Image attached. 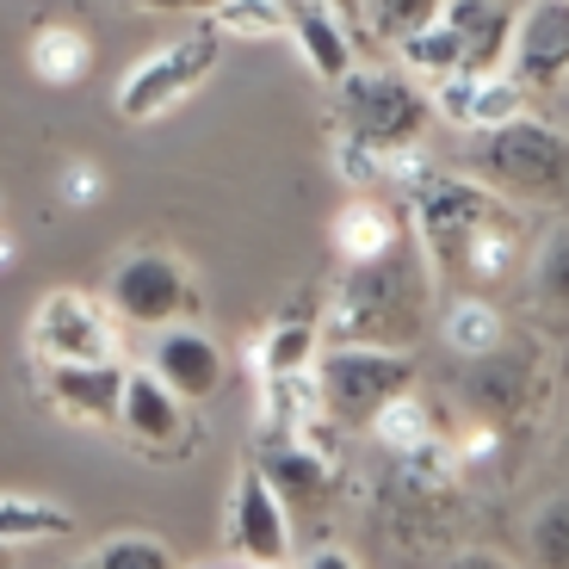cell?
I'll list each match as a JSON object with an SVG mask.
<instances>
[{
	"mask_svg": "<svg viewBox=\"0 0 569 569\" xmlns=\"http://www.w3.org/2000/svg\"><path fill=\"white\" fill-rule=\"evenodd\" d=\"M124 366H43V397L74 427H112Z\"/></svg>",
	"mask_w": 569,
	"mask_h": 569,
	"instance_id": "cell-17",
	"label": "cell"
},
{
	"mask_svg": "<svg viewBox=\"0 0 569 569\" xmlns=\"http://www.w3.org/2000/svg\"><path fill=\"white\" fill-rule=\"evenodd\" d=\"M62 204H93L106 192V173L93 168V161H69V168H62Z\"/></svg>",
	"mask_w": 569,
	"mask_h": 569,
	"instance_id": "cell-30",
	"label": "cell"
},
{
	"mask_svg": "<svg viewBox=\"0 0 569 569\" xmlns=\"http://www.w3.org/2000/svg\"><path fill=\"white\" fill-rule=\"evenodd\" d=\"M74 532V513L50 496H26V489H0V545L26 551V545H57Z\"/></svg>",
	"mask_w": 569,
	"mask_h": 569,
	"instance_id": "cell-22",
	"label": "cell"
},
{
	"mask_svg": "<svg viewBox=\"0 0 569 569\" xmlns=\"http://www.w3.org/2000/svg\"><path fill=\"white\" fill-rule=\"evenodd\" d=\"M415 378H421L415 353H397V347H328V353H316V402H322V421L366 433L371 415L385 409V402L409 397Z\"/></svg>",
	"mask_w": 569,
	"mask_h": 569,
	"instance_id": "cell-5",
	"label": "cell"
},
{
	"mask_svg": "<svg viewBox=\"0 0 569 569\" xmlns=\"http://www.w3.org/2000/svg\"><path fill=\"white\" fill-rule=\"evenodd\" d=\"M298 569H359V563H353V551H341V545H322V551H310Z\"/></svg>",
	"mask_w": 569,
	"mask_h": 569,
	"instance_id": "cell-32",
	"label": "cell"
},
{
	"mask_svg": "<svg viewBox=\"0 0 569 569\" xmlns=\"http://www.w3.org/2000/svg\"><path fill=\"white\" fill-rule=\"evenodd\" d=\"M284 38L298 43L303 69H310L322 87H335L341 74L359 69V31H353V19H347L341 7H328V0L298 7V13L284 19Z\"/></svg>",
	"mask_w": 569,
	"mask_h": 569,
	"instance_id": "cell-15",
	"label": "cell"
},
{
	"mask_svg": "<svg viewBox=\"0 0 569 569\" xmlns=\"http://www.w3.org/2000/svg\"><path fill=\"white\" fill-rule=\"evenodd\" d=\"M0 569H13V551H7V545H0Z\"/></svg>",
	"mask_w": 569,
	"mask_h": 569,
	"instance_id": "cell-36",
	"label": "cell"
},
{
	"mask_svg": "<svg viewBox=\"0 0 569 569\" xmlns=\"http://www.w3.org/2000/svg\"><path fill=\"white\" fill-rule=\"evenodd\" d=\"M433 298H440V279H433L421 248L402 236L397 248L347 267V279L335 284V298L322 310V335L335 347H397V353H409L433 328Z\"/></svg>",
	"mask_w": 569,
	"mask_h": 569,
	"instance_id": "cell-1",
	"label": "cell"
},
{
	"mask_svg": "<svg viewBox=\"0 0 569 569\" xmlns=\"http://www.w3.org/2000/svg\"><path fill=\"white\" fill-rule=\"evenodd\" d=\"M390 50H397L402 74H409L415 87H440V81H452V74H465V62H458V43H452V31L440 26V13H433V26L409 31V38L390 43Z\"/></svg>",
	"mask_w": 569,
	"mask_h": 569,
	"instance_id": "cell-24",
	"label": "cell"
},
{
	"mask_svg": "<svg viewBox=\"0 0 569 569\" xmlns=\"http://www.w3.org/2000/svg\"><path fill=\"white\" fill-rule=\"evenodd\" d=\"M223 545L236 563L248 569H284L298 557V527H291V508L267 489L254 465L236 470L229 483V508H223Z\"/></svg>",
	"mask_w": 569,
	"mask_h": 569,
	"instance_id": "cell-8",
	"label": "cell"
},
{
	"mask_svg": "<svg viewBox=\"0 0 569 569\" xmlns=\"http://www.w3.org/2000/svg\"><path fill=\"white\" fill-rule=\"evenodd\" d=\"M87 69H93V31L87 26H74V19H43L31 31V74L43 87H74V81H87Z\"/></svg>",
	"mask_w": 569,
	"mask_h": 569,
	"instance_id": "cell-20",
	"label": "cell"
},
{
	"mask_svg": "<svg viewBox=\"0 0 569 569\" xmlns=\"http://www.w3.org/2000/svg\"><path fill=\"white\" fill-rule=\"evenodd\" d=\"M204 26L217 31V38H236V43H267V38H284V13L272 7V0H217L211 13H204Z\"/></svg>",
	"mask_w": 569,
	"mask_h": 569,
	"instance_id": "cell-27",
	"label": "cell"
},
{
	"mask_svg": "<svg viewBox=\"0 0 569 569\" xmlns=\"http://www.w3.org/2000/svg\"><path fill=\"white\" fill-rule=\"evenodd\" d=\"M149 371H156V378L186 402V409H199V402H211L217 390H223L229 359H223V347H217L199 322H173V328H156Z\"/></svg>",
	"mask_w": 569,
	"mask_h": 569,
	"instance_id": "cell-13",
	"label": "cell"
},
{
	"mask_svg": "<svg viewBox=\"0 0 569 569\" xmlns=\"http://www.w3.org/2000/svg\"><path fill=\"white\" fill-rule=\"evenodd\" d=\"M217 569H248V563H217Z\"/></svg>",
	"mask_w": 569,
	"mask_h": 569,
	"instance_id": "cell-37",
	"label": "cell"
},
{
	"mask_svg": "<svg viewBox=\"0 0 569 569\" xmlns=\"http://www.w3.org/2000/svg\"><path fill=\"white\" fill-rule=\"evenodd\" d=\"M465 173L483 180L496 199L520 204V211H563V192H569V142L563 124L527 112V118H508V124L470 137Z\"/></svg>",
	"mask_w": 569,
	"mask_h": 569,
	"instance_id": "cell-3",
	"label": "cell"
},
{
	"mask_svg": "<svg viewBox=\"0 0 569 569\" xmlns=\"http://www.w3.org/2000/svg\"><path fill=\"white\" fill-rule=\"evenodd\" d=\"M527 539H532V563L539 569H569V508H563V496H551L532 513Z\"/></svg>",
	"mask_w": 569,
	"mask_h": 569,
	"instance_id": "cell-29",
	"label": "cell"
},
{
	"mask_svg": "<svg viewBox=\"0 0 569 569\" xmlns=\"http://www.w3.org/2000/svg\"><path fill=\"white\" fill-rule=\"evenodd\" d=\"M124 7H137V13H211L217 0H124Z\"/></svg>",
	"mask_w": 569,
	"mask_h": 569,
	"instance_id": "cell-31",
	"label": "cell"
},
{
	"mask_svg": "<svg viewBox=\"0 0 569 569\" xmlns=\"http://www.w3.org/2000/svg\"><path fill=\"white\" fill-rule=\"evenodd\" d=\"M501 69L539 100H563L569 74V0H513V31Z\"/></svg>",
	"mask_w": 569,
	"mask_h": 569,
	"instance_id": "cell-10",
	"label": "cell"
},
{
	"mask_svg": "<svg viewBox=\"0 0 569 569\" xmlns=\"http://www.w3.org/2000/svg\"><path fill=\"white\" fill-rule=\"evenodd\" d=\"M440 26L452 31L465 74H496L508 57L513 0H440Z\"/></svg>",
	"mask_w": 569,
	"mask_h": 569,
	"instance_id": "cell-16",
	"label": "cell"
},
{
	"mask_svg": "<svg viewBox=\"0 0 569 569\" xmlns=\"http://www.w3.org/2000/svg\"><path fill=\"white\" fill-rule=\"evenodd\" d=\"M328 7H341V13H347V19H353V0H328Z\"/></svg>",
	"mask_w": 569,
	"mask_h": 569,
	"instance_id": "cell-35",
	"label": "cell"
},
{
	"mask_svg": "<svg viewBox=\"0 0 569 569\" xmlns=\"http://www.w3.org/2000/svg\"><path fill=\"white\" fill-rule=\"evenodd\" d=\"M254 470L267 477V489L284 508H322L328 489H335V465H328L322 446H310L303 433H267V446L254 452Z\"/></svg>",
	"mask_w": 569,
	"mask_h": 569,
	"instance_id": "cell-14",
	"label": "cell"
},
{
	"mask_svg": "<svg viewBox=\"0 0 569 569\" xmlns=\"http://www.w3.org/2000/svg\"><path fill=\"white\" fill-rule=\"evenodd\" d=\"M316 353H322V322L310 310H298L260 328L254 371L260 378H298V371H316Z\"/></svg>",
	"mask_w": 569,
	"mask_h": 569,
	"instance_id": "cell-21",
	"label": "cell"
},
{
	"mask_svg": "<svg viewBox=\"0 0 569 569\" xmlns=\"http://www.w3.org/2000/svg\"><path fill=\"white\" fill-rule=\"evenodd\" d=\"M87 563L93 569H180V557H173L168 539H156V532H112Z\"/></svg>",
	"mask_w": 569,
	"mask_h": 569,
	"instance_id": "cell-28",
	"label": "cell"
},
{
	"mask_svg": "<svg viewBox=\"0 0 569 569\" xmlns=\"http://www.w3.org/2000/svg\"><path fill=\"white\" fill-rule=\"evenodd\" d=\"M112 427L130 440V452L173 465V458H192V409L161 385L149 366H124V385H118V415Z\"/></svg>",
	"mask_w": 569,
	"mask_h": 569,
	"instance_id": "cell-9",
	"label": "cell"
},
{
	"mask_svg": "<svg viewBox=\"0 0 569 569\" xmlns=\"http://www.w3.org/2000/svg\"><path fill=\"white\" fill-rule=\"evenodd\" d=\"M26 341L38 353V366H118L124 328L106 310V298H87L74 284H57V291L38 298V310L26 322Z\"/></svg>",
	"mask_w": 569,
	"mask_h": 569,
	"instance_id": "cell-7",
	"label": "cell"
},
{
	"mask_svg": "<svg viewBox=\"0 0 569 569\" xmlns=\"http://www.w3.org/2000/svg\"><path fill=\"white\" fill-rule=\"evenodd\" d=\"M106 310L118 316V328H173L199 322V279L180 254L168 248H137L112 267L106 279Z\"/></svg>",
	"mask_w": 569,
	"mask_h": 569,
	"instance_id": "cell-6",
	"label": "cell"
},
{
	"mask_svg": "<svg viewBox=\"0 0 569 569\" xmlns=\"http://www.w3.org/2000/svg\"><path fill=\"white\" fill-rule=\"evenodd\" d=\"M427 112H433V124L458 130V137H483V130L527 118L539 106L508 69H496V74H452V81L427 87Z\"/></svg>",
	"mask_w": 569,
	"mask_h": 569,
	"instance_id": "cell-11",
	"label": "cell"
},
{
	"mask_svg": "<svg viewBox=\"0 0 569 569\" xmlns=\"http://www.w3.org/2000/svg\"><path fill=\"white\" fill-rule=\"evenodd\" d=\"M328 236H335L341 260L353 267V260H371V254H385V248H397L402 236H409V229H402V204L371 199V192H353V199H347L341 211H335Z\"/></svg>",
	"mask_w": 569,
	"mask_h": 569,
	"instance_id": "cell-18",
	"label": "cell"
},
{
	"mask_svg": "<svg viewBox=\"0 0 569 569\" xmlns=\"http://www.w3.org/2000/svg\"><path fill=\"white\" fill-rule=\"evenodd\" d=\"M433 13H440V0H353V31L366 43H402L409 31L433 26Z\"/></svg>",
	"mask_w": 569,
	"mask_h": 569,
	"instance_id": "cell-25",
	"label": "cell"
},
{
	"mask_svg": "<svg viewBox=\"0 0 569 569\" xmlns=\"http://www.w3.org/2000/svg\"><path fill=\"white\" fill-rule=\"evenodd\" d=\"M217 69H223V38H217L211 26H199V31L168 38V43H156L149 57L130 62V69L118 74L112 106H118L124 124H156V118H168L173 106L192 100Z\"/></svg>",
	"mask_w": 569,
	"mask_h": 569,
	"instance_id": "cell-4",
	"label": "cell"
},
{
	"mask_svg": "<svg viewBox=\"0 0 569 569\" xmlns=\"http://www.w3.org/2000/svg\"><path fill=\"white\" fill-rule=\"evenodd\" d=\"M452 569H513L501 551H465V557H452Z\"/></svg>",
	"mask_w": 569,
	"mask_h": 569,
	"instance_id": "cell-33",
	"label": "cell"
},
{
	"mask_svg": "<svg viewBox=\"0 0 569 569\" xmlns=\"http://www.w3.org/2000/svg\"><path fill=\"white\" fill-rule=\"evenodd\" d=\"M378 446H390L397 458H415V452H427V446H440L433 440V409H427L421 397H397V402H385V409L371 415V427H366Z\"/></svg>",
	"mask_w": 569,
	"mask_h": 569,
	"instance_id": "cell-26",
	"label": "cell"
},
{
	"mask_svg": "<svg viewBox=\"0 0 569 569\" xmlns=\"http://www.w3.org/2000/svg\"><path fill=\"white\" fill-rule=\"evenodd\" d=\"M7 260H13V242H7V236H0V267H7Z\"/></svg>",
	"mask_w": 569,
	"mask_h": 569,
	"instance_id": "cell-34",
	"label": "cell"
},
{
	"mask_svg": "<svg viewBox=\"0 0 569 569\" xmlns=\"http://www.w3.org/2000/svg\"><path fill=\"white\" fill-rule=\"evenodd\" d=\"M465 402L483 421H513L527 415V402L539 397V341H501L483 359H465V378H458Z\"/></svg>",
	"mask_w": 569,
	"mask_h": 569,
	"instance_id": "cell-12",
	"label": "cell"
},
{
	"mask_svg": "<svg viewBox=\"0 0 569 569\" xmlns=\"http://www.w3.org/2000/svg\"><path fill=\"white\" fill-rule=\"evenodd\" d=\"M427 130H433V112H427V87H415L409 74H385V69H353L335 81V118H328V137L366 149L378 168H385V186H409L415 173H427Z\"/></svg>",
	"mask_w": 569,
	"mask_h": 569,
	"instance_id": "cell-2",
	"label": "cell"
},
{
	"mask_svg": "<svg viewBox=\"0 0 569 569\" xmlns=\"http://www.w3.org/2000/svg\"><path fill=\"white\" fill-rule=\"evenodd\" d=\"M433 328L458 359H483L489 347L508 341V316L496 310V298L477 291H446V303H433Z\"/></svg>",
	"mask_w": 569,
	"mask_h": 569,
	"instance_id": "cell-19",
	"label": "cell"
},
{
	"mask_svg": "<svg viewBox=\"0 0 569 569\" xmlns=\"http://www.w3.org/2000/svg\"><path fill=\"white\" fill-rule=\"evenodd\" d=\"M520 284L532 291L539 310L563 316V303H569V229H563V211H551V229L532 236V254H527Z\"/></svg>",
	"mask_w": 569,
	"mask_h": 569,
	"instance_id": "cell-23",
	"label": "cell"
},
{
	"mask_svg": "<svg viewBox=\"0 0 569 569\" xmlns=\"http://www.w3.org/2000/svg\"><path fill=\"white\" fill-rule=\"evenodd\" d=\"M69 569H93V563H69Z\"/></svg>",
	"mask_w": 569,
	"mask_h": 569,
	"instance_id": "cell-38",
	"label": "cell"
}]
</instances>
